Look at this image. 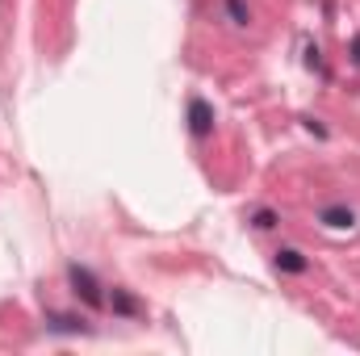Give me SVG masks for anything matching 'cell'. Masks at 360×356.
Wrapping results in <instances>:
<instances>
[{
    "mask_svg": "<svg viewBox=\"0 0 360 356\" xmlns=\"http://www.w3.org/2000/svg\"><path fill=\"white\" fill-rule=\"evenodd\" d=\"M105 310H113L117 319H143V314H147V306H143L130 289H122V285H113V289L105 293Z\"/></svg>",
    "mask_w": 360,
    "mask_h": 356,
    "instance_id": "3",
    "label": "cell"
},
{
    "mask_svg": "<svg viewBox=\"0 0 360 356\" xmlns=\"http://www.w3.org/2000/svg\"><path fill=\"white\" fill-rule=\"evenodd\" d=\"M302 122H306V130H310V134H319V139H327V126H319V117H302Z\"/></svg>",
    "mask_w": 360,
    "mask_h": 356,
    "instance_id": "10",
    "label": "cell"
},
{
    "mask_svg": "<svg viewBox=\"0 0 360 356\" xmlns=\"http://www.w3.org/2000/svg\"><path fill=\"white\" fill-rule=\"evenodd\" d=\"M306 68L310 72H323V51L319 46H306Z\"/></svg>",
    "mask_w": 360,
    "mask_h": 356,
    "instance_id": "9",
    "label": "cell"
},
{
    "mask_svg": "<svg viewBox=\"0 0 360 356\" xmlns=\"http://www.w3.org/2000/svg\"><path fill=\"white\" fill-rule=\"evenodd\" d=\"M252 227H256V231H272V227H281V214L269 210V205H260V210L252 214Z\"/></svg>",
    "mask_w": 360,
    "mask_h": 356,
    "instance_id": "8",
    "label": "cell"
},
{
    "mask_svg": "<svg viewBox=\"0 0 360 356\" xmlns=\"http://www.w3.org/2000/svg\"><path fill=\"white\" fill-rule=\"evenodd\" d=\"M184 122H188V134H193V139H210L214 126H218V113H214V105H210L205 96H188Z\"/></svg>",
    "mask_w": 360,
    "mask_h": 356,
    "instance_id": "2",
    "label": "cell"
},
{
    "mask_svg": "<svg viewBox=\"0 0 360 356\" xmlns=\"http://www.w3.org/2000/svg\"><path fill=\"white\" fill-rule=\"evenodd\" d=\"M68 285H72V293H76V298H80L89 310H105V293H101V285H96L92 268L68 265Z\"/></svg>",
    "mask_w": 360,
    "mask_h": 356,
    "instance_id": "1",
    "label": "cell"
},
{
    "mask_svg": "<svg viewBox=\"0 0 360 356\" xmlns=\"http://www.w3.org/2000/svg\"><path fill=\"white\" fill-rule=\"evenodd\" d=\"M46 331H59V336H84V319L80 314H46Z\"/></svg>",
    "mask_w": 360,
    "mask_h": 356,
    "instance_id": "6",
    "label": "cell"
},
{
    "mask_svg": "<svg viewBox=\"0 0 360 356\" xmlns=\"http://www.w3.org/2000/svg\"><path fill=\"white\" fill-rule=\"evenodd\" d=\"M222 8H226V17H231L235 25H252V8H248V0H222Z\"/></svg>",
    "mask_w": 360,
    "mask_h": 356,
    "instance_id": "7",
    "label": "cell"
},
{
    "mask_svg": "<svg viewBox=\"0 0 360 356\" xmlns=\"http://www.w3.org/2000/svg\"><path fill=\"white\" fill-rule=\"evenodd\" d=\"M272 268L285 272V276H302V272L310 268V260H306L297 248H276V252H272Z\"/></svg>",
    "mask_w": 360,
    "mask_h": 356,
    "instance_id": "4",
    "label": "cell"
},
{
    "mask_svg": "<svg viewBox=\"0 0 360 356\" xmlns=\"http://www.w3.org/2000/svg\"><path fill=\"white\" fill-rule=\"evenodd\" d=\"M319 222L327 231H352L356 227V214H352V205H323L319 210Z\"/></svg>",
    "mask_w": 360,
    "mask_h": 356,
    "instance_id": "5",
    "label": "cell"
},
{
    "mask_svg": "<svg viewBox=\"0 0 360 356\" xmlns=\"http://www.w3.org/2000/svg\"><path fill=\"white\" fill-rule=\"evenodd\" d=\"M352 68H360V34L352 38Z\"/></svg>",
    "mask_w": 360,
    "mask_h": 356,
    "instance_id": "11",
    "label": "cell"
}]
</instances>
